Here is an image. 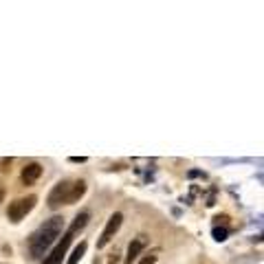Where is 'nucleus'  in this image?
Segmentation results:
<instances>
[{
    "mask_svg": "<svg viewBox=\"0 0 264 264\" xmlns=\"http://www.w3.org/2000/svg\"><path fill=\"white\" fill-rule=\"evenodd\" d=\"M64 229V218L62 216H53L51 220H44L42 227H37V231H33L29 238V251L33 258H42L46 253V249L55 242V238H60Z\"/></svg>",
    "mask_w": 264,
    "mask_h": 264,
    "instance_id": "nucleus-1",
    "label": "nucleus"
},
{
    "mask_svg": "<svg viewBox=\"0 0 264 264\" xmlns=\"http://www.w3.org/2000/svg\"><path fill=\"white\" fill-rule=\"evenodd\" d=\"M84 194H86V183L84 181H75V183L60 181L49 194V207L51 209H58L62 205H73Z\"/></svg>",
    "mask_w": 264,
    "mask_h": 264,
    "instance_id": "nucleus-2",
    "label": "nucleus"
},
{
    "mask_svg": "<svg viewBox=\"0 0 264 264\" xmlns=\"http://www.w3.org/2000/svg\"><path fill=\"white\" fill-rule=\"evenodd\" d=\"M88 220H91V214H88V211H82V214L75 216L73 225H70L68 231H66V233L62 235L60 244L53 249V251H51V256H46V258H44V264H62L64 256H66V251H68L70 242H73V238H75V233H79V231L86 227Z\"/></svg>",
    "mask_w": 264,
    "mask_h": 264,
    "instance_id": "nucleus-3",
    "label": "nucleus"
},
{
    "mask_svg": "<svg viewBox=\"0 0 264 264\" xmlns=\"http://www.w3.org/2000/svg\"><path fill=\"white\" fill-rule=\"evenodd\" d=\"M35 202H37V198H35V196L18 198V200L9 202V211H7L9 220H11V223H20V220L25 218L27 214H29L33 207H35Z\"/></svg>",
    "mask_w": 264,
    "mask_h": 264,
    "instance_id": "nucleus-4",
    "label": "nucleus"
},
{
    "mask_svg": "<svg viewBox=\"0 0 264 264\" xmlns=\"http://www.w3.org/2000/svg\"><path fill=\"white\" fill-rule=\"evenodd\" d=\"M121 223H124V214H121V211H117V214H112V216H110V220H108L106 229L101 231V235H99V240H97V247H99V249L106 247V244L110 242L112 238H115V233L119 231Z\"/></svg>",
    "mask_w": 264,
    "mask_h": 264,
    "instance_id": "nucleus-5",
    "label": "nucleus"
},
{
    "mask_svg": "<svg viewBox=\"0 0 264 264\" xmlns=\"http://www.w3.org/2000/svg\"><path fill=\"white\" fill-rule=\"evenodd\" d=\"M145 244H148V242H145L143 235H141V238H134V240H132L130 247H128V256H126V262H124V264H132V262H134L136 258L141 256V251L145 249Z\"/></svg>",
    "mask_w": 264,
    "mask_h": 264,
    "instance_id": "nucleus-6",
    "label": "nucleus"
},
{
    "mask_svg": "<svg viewBox=\"0 0 264 264\" xmlns=\"http://www.w3.org/2000/svg\"><path fill=\"white\" fill-rule=\"evenodd\" d=\"M40 174H42V165L29 163L25 169H22V183H25V185H33V183L40 178Z\"/></svg>",
    "mask_w": 264,
    "mask_h": 264,
    "instance_id": "nucleus-7",
    "label": "nucleus"
},
{
    "mask_svg": "<svg viewBox=\"0 0 264 264\" xmlns=\"http://www.w3.org/2000/svg\"><path fill=\"white\" fill-rule=\"evenodd\" d=\"M86 247H88V244H86V242H84V240H82V242H79L77 247L73 249V253H70V258H68V264H77L79 260H82V258L86 256Z\"/></svg>",
    "mask_w": 264,
    "mask_h": 264,
    "instance_id": "nucleus-8",
    "label": "nucleus"
},
{
    "mask_svg": "<svg viewBox=\"0 0 264 264\" xmlns=\"http://www.w3.org/2000/svg\"><path fill=\"white\" fill-rule=\"evenodd\" d=\"M227 233H229L227 229H218V227L214 229V238L218 240V242H223V240H227Z\"/></svg>",
    "mask_w": 264,
    "mask_h": 264,
    "instance_id": "nucleus-9",
    "label": "nucleus"
},
{
    "mask_svg": "<svg viewBox=\"0 0 264 264\" xmlns=\"http://www.w3.org/2000/svg\"><path fill=\"white\" fill-rule=\"evenodd\" d=\"M11 159H2V161H0V172H9V169H11Z\"/></svg>",
    "mask_w": 264,
    "mask_h": 264,
    "instance_id": "nucleus-10",
    "label": "nucleus"
},
{
    "mask_svg": "<svg viewBox=\"0 0 264 264\" xmlns=\"http://www.w3.org/2000/svg\"><path fill=\"white\" fill-rule=\"evenodd\" d=\"M154 262H157V256H145L139 264H154Z\"/></svg>",
    "mask_w": 264,
    "mask_h": 264,
    "instance_id": "nucleus-11",
    "label": "nucleus"
},
{
    "mask_svg": "<svg viewBox=\"0 0 264 264\" xmlns=\"http://www.w3.org/2000/svg\"><path fill=\"white\" fill-rule=\"evenodd\" d=\"M2 200H4V185L0 183V202H2Z\"/></svg>",
    "mask_w": 264,
    "mask_h": 264,
    "instance_id": "nucleus-12",
    "label": "nucleus"
}]
</instances>
